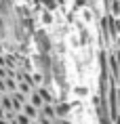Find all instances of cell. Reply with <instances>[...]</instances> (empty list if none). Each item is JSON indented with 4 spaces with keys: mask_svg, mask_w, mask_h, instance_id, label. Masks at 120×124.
<instances>
[{
    "mask_svg": "<svg viewBox=\"0 0 120 124\" xmlns=\"http://www.w3.org/2000/svg\"><path fill=\"white\" fill-rule=\"evenodd\" d=\"M34 42L38 46L40 55H51L53 53V42H51V38H48V34L44 30H38V32L34 34Z\"/></svg>",
    "mask_w": 120,
    "mask_h": 124,
    "instance_id": "6da1fadb",
    "label": "cell"
},
{
    "mask_svg": "<svg viewBox=\"0 0 120 124\" xmlns=\"http://www.w3.org/2000/svg\"><path fill=\"white\" fill-rule=\"evenodd\" d=\"M72 107L74 103H70V101H65V99H61V101H57L55 103V114H57V120H67V118H72Z\"/></svg>",
    "mask_w": 120,
    "mask_h": 124,
    "instance_id": "7a4b0ae2",
    "label": "cell"
},
{
    "mask_svg": "<svg viewBox=\"0 0 120 124\" xmlns=\"http://www.w3.org/2000/svg\"><path fill=\"white\" fill-rule=\"evenodd\" d=\"M36 91L40 93V97H42L44 103H57V97H55V93H53L51 86H38Z\"/></svg>",
    "mask_w": 120,
    "mask_h": 124,
    "instance_id": "3957f363",
    "label": "cell"
},
{
    "mask_svg": "<svg viewBox=\"0 0 120 124\" xmlns=\"http://www.w3.org/2000/svg\"><path fill=\"white\" fill-rule=\"evenodd\" d=\"M21 114H25L30 120H34V122H36V120H38V116H40V109H38V107H34L32 103H25V105H23V111H21Z\"/></svg>",
    "mask_w": 120,
    "mask_h": 124,
    "instance_id": "277c9868",
    "label": "cell"
},
{
    "mask_svg": "<svg viewBox=\"0 0 120 124\" xmlns=\"http://www.w3.org/2000/svg\"><path fill=\"white\" fill-rule=\"evenodd\" d=\"M40 116L51 118V120H57V114H55V103H44L40 107Z\"/></svg>",
    "mask_w": 120,
    "mask_h": 124,
    "instance_id": "5b68a950",
    "label": "cell"
},
{
    "mask_svg": "<svg viewBox=\"0 0 120 124\" xmlns=\"http://www.w3.org/2000/svg\"><path fill=\"white\" fill-rule=\"evenodd\" d=\"M38 2H40V7L44 8V11H51V13H55L59 8V2L57 0H38Z\"/></svg>",
    "mask_w": 120,
    "mask_h": 124,
    "instance_id": "8992f818",
    "label": "cell"
},
{
    "mask_svg": "<svg viewBox=\"0 0 120 124\" xmlns=\"http://www.w3.org/2000/svg\"><path fill=\"white\" fill-rule=\"evenodd\" d=\"M27 103H32L34 107H38V109H40V107L44 105V101H42V97H40V93H38V91H34L32 95H30V101H27Z\"/></svg>",
    "mask_w": 120,
    "mask_h": 124,
    "instance_id": "52a82bcc",
    "label": "cell"
},
{
    "mask_svg": "<svg viewBox=\"0 0 120 124\" xmlns=\"http://www.w3.org/2000/svg\"><path fill=\"white\" fill-rule=\"evenodd\" d=\"M72 91H74V95H76L78 99H84V97H88V93H91V91H88V86H74Z\"/></svg>",
    "mask_w": 120,
    "mask_h": 124,
    "instance_id": "ba28073f",
    "label": "cell"
},
{
    "mask_svg": "<svg viewBox=\"0 0 120 124\" xmlns=\"http://www.w3.org/2000/svg\"><path fill=\"white\" fill-rule=\"evenodd\" d=\"M15 122L17 124H34V120H30L25 114H17V116H15Z\"/></svg>",
    "mask_w": 120,
    "mask_h": 124,
    "instance_id": "9c48e42d",
    "label": "cell"
},
{
    "mask_svg": "<svg viewBox=\"0 0 120 124\" xmlns=\"http://www.w3.org/2000/svg\"><path fill=\"white\" fill-rule=\"evenodd\" d=\"M38 124H55V120H51V118H44V116H38V120H36Z\"/></svg>",
    "mask_w": 120,
    "mask_h": 124,
    "instance_id": "30bf717a",
    "label": "cell"
},
{
    "mask_svg": "<svg viewBox=\"0 0 120 124\" xmlns=\"http://www.w3.org/2000/svg\"><path fill=\"white\" fill-rule=\"evenodd\" d=\"M116 99H118V107H120V86H116Z\"/></svg>",
    "mask_w": 120,
    "mask_h": 124,
    "instance_id": "8fae6325",
    "label": "cell"
},
{
    "mask_svg": "<svg viewBox=\"0 0 120 124\" xmlns=\"http://www.w3.org/2000/svg\"><path fill=\"white\" fill-rule=\"evenodd\" d=\"M0 124H11V120H7V118H0Z\"/></svg>",
    "mask_w": 120,
    "mask_h": 124,
    "instance_id": "7c38bea8",
    "label": "cell"
},
{
    "mask_svg": "<svg viewBox=\"0 0 120 124\" xmlns=\"http://www.w3.org/2000/svg\"><path fill=\"white\" fill-rule=\"evenodd\" d=\"M114 124H120V114H118L116 118H114Z\"/></svg>",
    "mask_w": 120,
    "mask_h": 124,
    "instance_id": "4fadbf2b",
    "label": "cell"
},
{
    "mask_svg": "<svg viewBox=\"0 0 120 124\" xmlns=\"http://www.w3.org/2000/svg\"><path fill=\"white\" fill-rule=\"evenodd\" d=\"M11 124H17V122H15V120H11Z\"/></svg>",
    "mask_w": 120,
    "mask_h": 124,
    "instance_id": "5bb4252c",
    "label": "cell"
},
{
    "mask_svg": "<svg viewBox=\"0 0 120 124\" xmlns=\"http://www.w3.org/2000/svg\"><path fill=\"white\" fill-rule=\"evenodd\" d=\"M76 124H82V122H76Z\"/></svg>",
    "mask_w": 120,
    "mask_h": 124,
    "instance_id": "9a60e30c",
    "label": "cell"
},
{
    "mask_svg": "<svg viewBox=\"0 0 120 124\" xmlns=\"http://www.w3.org/2000/svg\"><path fill=\"white\" fill-rule=\"evenodd\" d=\"M34 124H38V122H34Z\"/></svg>",
    "mask_w": 120,
    "mask_h": 124,
    "instance_id": "2e32d148",
    "label": "cell"
}]
</instances>
